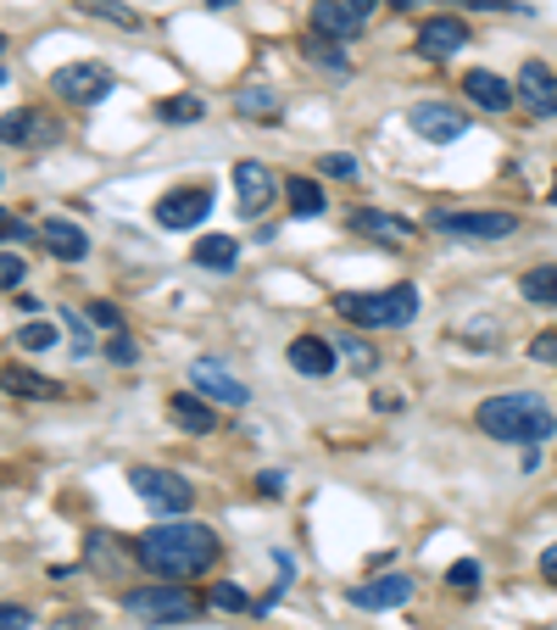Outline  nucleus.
Returning <instances> with one entry per match:
<instances>
[{
	"label": "nucleus",
	"instance_id": "obj_14",
	"mask_svg": "<svg viewBox=\"0 0 557 630\" xmlns=\"http://www.w3.org/2000/svg\"><path fill=\"white\" fill-rule=\"evenodd\" d=\"M513 89H518V107H529L535 118H551L557 112V73L546 62H524Z\"/></svg>",
	"mask_w": 557,
	"mask_h": 630
},
{
	"label": "nucleus",
	"instance_id": "obj_22",
	"mask_svg": "<svg viewBox=\"0 0 557 630\" xmlns=\"http://www.w3.org/2000/svg\"><path fill=\"white\" fill-rule=\"evenodd\" d=\"M0 391H12V397H29V402H56L62 385L45 380V374H29V369H0Z\"/></svg>",
	"mask_w": 557,
	"mask_h": 630
},
{
	"label": "nucleus",
	"instance_id": "obj_3",
	"mask_svg": "<svg viewBox=\"0 0 557 630\" xmlns=\"http://www.w3.org/2000/svg\"><path fill=\"white\" fill-rule=\"evenodd\" d=\"M335 313L357 329H402L418 318V291L413 285H391V291H346L335 296Z\"/></svg>",
	"mask_w": 557,
	"mask_h": 630
},
{
	"label": "nucleus",
	"instance_id": "obj_45",
	"mask_svg": "<svg viewBox=\"0 0 557 630\" xmlns=\"http://www.w3.org/2000/svg\"><path fill=\"white\" fill-rule=\"evenodd\" d=\"M391 7H396V12H413V7H424V0H391Z\"/></svg>",
	"mask_w": 557,
	"mask_h": 630
},
{
	"label": "nucleus",
	"instance_id": "obj_37",
	"mask_svg": "<svg viewBox=\"0 0 557 630\" xmlns=\"http://www.w3.org/2000/svg\"><path fill=\"white\" fill-rule=\"evenodd\" d=\"M529 357H535V363H557V329H540L529 340Z\"/></svg>",
	"mask_w": 557,
	"mask_h": 630
},
{
	"label": "nucleus",
	"instance_id": "obj_7",
	"mask_svg": "<svg viewBox=\"0 0 557 630\" xmlns=\"http://www.w3.org/2000/svg\"><path fill=\"white\" fill-rule=\"evenodd\" d=\"M440 235H451V240H513L518 235V218L513 213H462V207H440L435 218H429Z\"/></svg>",
	"mask_w": 557,
	"mask_h": 630
},
{
	"label": "nucleus",
	"instance_id": "obj_5",
	"mask_svg": "<svg viewBox=\"0 0 557 630\" xmlns=\"http://www.w3.org/2000/svg\"><path fill=\"white\" fill-rule=\"evenodd\" d=\"M129 486L140 491V502H145L151 513H173V519H184V508L196 502L190 480H184V475H173V469H151V464L129 469Z\"/></svg>",
	"mask_w": 557,
	"mask_h": 630
},
{
	"label": "nucleus",
	"instance_id": "obj_1",
	"mask_svg": "<svg viewBox=\"0 0 557 630\" xmlns=\"http://www.w3.org/2000/svg\"><path fill=\"white\" fill-rule=\"evenodd\" d=\"M134 558L162 580H190V575H207L218 564V535L196 519H173V524H156L140 535Z\"/></svg>",
	"mask_w": 557,
	"mask_h": 630
},
{
	"label": "nucleus",
	"instance_id": "obj_39",
	"mask_svg": "<svg viewBox=\"0 0 557 630\" xmlns=\"http://www.w3.org/2000/svg\"><path fill=\"white\" fill-rule=\"evenodd\" d=\"M212 602H218V608H234V613H240V608H251V602H245V591H240V586H223V580L212 586Z\"/></svg>",
	"mask_w": 557,
	"mask_h": 630
},
{
	"label": "nucleus",
	"instance_id": "obj_30",
	"mask_svg": "<svg viewBox=\"0 0 557 630\" xmlns=\"http://www.w3.org/2000/svg\"><path fill=\"white\" fill-rule=\"evenodd\" d=\"M18 346H23V351H51V346H56V324H51V318H29V324L18 329Z\"/></svg>",
	"mask_w": 557,
	"mask_h": 630
},
{
	"label": "nucleus",
	"instance_id": "obj_47",
	"mask_svg": "<svg viewBox=\"0 0 557 630\" xmlns=\"http://www.w3.org/2000/svg\"><path fill=\"white\" fill-rule=\"evenodd\" d=\"M551 207H557V178H551Z\"/></svg>",
	"mask_w": 557,
	"mask_h": 630
},
{
	"label": "nucleus",
	"instance_id": "obj_33",
	"mask_svg": "<svg viewBox=\"0 0 557 630\" xmlns=\"http://www.w3.org/2000/svg\"><path fill=\"white\" fill-rule=\"evenodd\" d=\"M29 280V262L18 251H0V291H18Z\"/></svg>",
	"mask_w": 557,
	"mask_h": 630
},
{
	"label": "nucleus",
	"instance_id": "obj_25",
	"mask_svg": "<svg viewBox=\"0 0 557 630\" xmlns=\"http://www.w3.org/2000/svg\"><path fill=\"white\" fill-rule=\"evenodd\" d=\"M84 12H89V18H107V23H118V29H129V34L145 29V18H140L134 7H118V0H84Z\"/></svg>",
	"mask_w": 557,
	"mask_h": 630
},
{
	"label": "nucleus",
	"instance_id": "obj_15",
	"mask_svg": "<svg viewBox=\"0 0 557 630\" xmlns=\"http://www.w3.org/2000/svg\"><path fill=\"white\" fill-rule=\"evenodd\" d=\"M462 89H469V101H474L480 112H507V107L518 101V89H513L502 73H491V67H474V73H462Z\"/></svg>",
	"mask_w": 557,
	"mask_h": 630
},
{
	"label": "nucleus",
	"instance_id": "obj_49",
	"mask_svg": "<svg viewBox=\"0 0 557 630\" xmlns=\"http://www.w3.org/2000/svg\"><path fill=\"white\" fill-rule=\"evenodd\" d=\"M0 51H7V40H0Z\"/></svg>",
	"mask_w": 557,
	"mask_h": 630
},
{
	"label": "nucleus",
	"instance_id": "obj_12",
	"mask_svg": "<svg viewBox=\"0 0 557 630\" xmlns=\"http://www.w3.org/2000/svg\"><path fill=\"white\" fill-rule=\"evenodd\" d=\"M190 380H196L201 397H212V402H223V408H245V402H251L245 380H234V374L218 363V357H196V363H190Z\"/></svg>",
	"mask_w": 557,
	"mask_h": 630
},
{
	"label": "nucleus",
	"instance_id": "obj_38",
	"mask_svg": "<svg viewBox=\"0 0 557 630\" xmlns=\"http://www.w3.org/2000/svg\"><path fill=\"white\" fill-rule=\"evenodd\" d=\"M89 324H101V329H123V313L112 302H89Z\"/></svg>",
	"mask_w": 557,
	"mask_h": 630
},
{
	"label": "nucleus",
	"instance_id": "obj_17",
	"mask_svg": "<svg viewBox=\"0 0 557 630\" xmlns=\"http://www.w3.org/2000/svg\"><path fill=\"white\" fill-rule=\"evenodd\" d=\"M335 363H340V351L329 340H318V335H296L291 340V369L302 380H324V374H335Z\"/></svg>",
	"mask_w": 557,
	"mask_h": 630
},
{
	"label": "nucleus",
	"instance_id": "obj_21",
	"mask_svg": "<svg viewBox=\"0 0 557 630\" xmlns=\"http://www.w3.org/2000/svg\"><path fill=\"white\" fill-rule=\"evenodd\" d=\"M190 262H196V268H212V274H229V268L240 262V240H229V235H201V240L190 246Z\"/></svg>",
	"mask_w": 557,
	"mask_h": 630
},
{
	"label": "nucleus",
	"instance_id": "obj_28",
	"mask_svg": "<svg viewBox=\"0 0 557 630\" xmlns=\"http://www.w3.org/2000/svg\"><path fill=\"white\" fill-rule=\"evenodd\" d=\"M234 107L245 118H273L278 112V96H273V89H262V84H251V89H240V96H234Z\"/></svg>",
	"mask_w": 557,
	"mask_h": 630
},
{
	"label": "nucleus",
	"instance_id": "obj_2",
	"mask_svg": "<svg viewBox=\"0 0 557 630\" xmlns=\"http://www.w3.org/2000/svg\"><path fill=\"white\" fill-rule=\"evenodd\" d=\"M474 419H480V430H485L491 441H546V435L557 430L551 408H546L540 397H529V391L491 397V402H480Z\"/></svg>",
	"mask_w": 557,
	"mask_h": 630
},
{
	"label": "nucleus",
	"instance_id": "obj_44",
	"mask_svg": "<svg viewBox=\"0 0 557 630\" xmlns=\"http://www.w3.org/2000/svg\"><path fill=\"white\" fill-rule=\"evenodd\" d=\"M540 580H551V586H557V542L540 553Z\"/></svg>",
	"mask_w": 557,
	"mask_h": 630
},
{
	"label": "nucleus",
	"instance_id": "obj_16",
	"mask_svg": "<svg viewBox=\"0 0 557 630\" xmlns=\"http://www.w3.org/2000/svg\"><path fill=\"white\" fill-rule=\"evenodd\" d=\"M462 45H469V23H462V18H429V23L418 29V51H424L429 62H446V56H457Z\"/></svg>",
	"mask_w": 557,
	"mask_h": 630
},
{
	"label": "nucleus",
	"instance_id": "obj_35",
	"mask_svg": "<svg viewBox=\"0 0 557 630\" xmlns=\"http://www.w3.org/2000/svg\"><path fill=\"white\" fill-rule=\"evenodd\" d=\"M0 240H7V246H23V240H40V229L23 224V218H12V213H0Z\"/></svg>",
	"mask_w": 557,
	"mask_h": 630
},
{
	"label": "nucleus",
	"instance_id": "obj_26",
	"mask_svg": "<svg viewBox=\"0 0 557 630\" xmlns=\"http://www.w3.org/2000/svg\"><path fill=\"white\" fill-rule=\"evenodd\" d=\"M34 129H40V118L29 107H18V112L0 118V145H23V140H34Z\"/></svg>",
	"mask_w": 557,
	"mask_h": 630
},
{
	"label": "nucleus",
	"instance_id": "obj_8",
	"mask_svg": "<svg viewBox=\"0 0 557 630\" xmlns=\"http://www.w3.org/2000/svg\"><path fill=\"white\" fill-rule=\"evenodd\" d=\"M380 0H313V34L324 40H357L362 23L374 18Z\"/></svg>",
	"mask_w": 557,
	"mask_h": 630
},
{
	"label": "nucleus",
	"instance_id": "obj_20",
	"mask_svg": "<svg viewBox=\"0 0 557 630\" xmlns=\"http://www.w3.org/2000/svg\"><path fill=\"white\" fill-rule=\"evenodd\" d=\"M40 246H45L51 257H62V262H78V257L89 251V240H84V229H78L73 218H45V224H40Z\"/></svg>",
	"mask_w": 557,
	"mask_h": 630
},
{
	"label": "nucleus",
	"instance_id": "obj_32",
	"mask_svg": "<svg viewBox=\"0 0 557 630\" xmlns=\"http://www.w3.org/2000/svg\"><path fill=\"white\" fill-rule=\"evenodd\" d=\"M318 173H324V178H362L357 156H346V151H329V156H318Z\"/></svg>",
	"mask_w": 557,
	"mask_h": 630
},
{
	"label": "nucleus",
	"instance_id": "obj_42",
	"mask_svg": "<svg viewBox=\"0 0 557 630\" xmlns=\"http://www.w3.org/2000/svg\"><path fill=\"white\" fill-rule=\"evenodd\" d=\"M256 491L262 497H285V475H278V469L273 475H256Z\"/></svg>",
	"mask_w": 557,
	"mask_h": 630
},
{
	"label": "nucleus",
	"instance_id": "obj_29",
	"mask_svg": "<svg viewBox=\"0 0 557 630\" xmlns=\"http://www.w3.org/2000/svg\"><path fill=\"white\" fill-rule=\"evenodd\" d=\"M201 112H207V101H201V96H173V101H162V107H156V118H162V123H196Z\"/></svg>",
	"mask_w": 557,
	"mask_h": 630
},
{
	"label": "nucleus",
	"instance_id": "obj_4",
	"mask_svg": "<svg viewBox=\"0 0 557 630\" xmlns=\"http://www.w3.org/2000/svg\"><path fill=\"white\" fill-rule=\"evenodd\" d=\"M123 608H129L140 624H184V619L201 613V597L184 586V580H173V586H140V591H129Z\"/></svg>",
	"mask_w": 557,
	"mask_h": 630
},
{
	"label": "nucleus",
	"instance_id": "obj_19",
	"mask_svg": "<svg viewBox=\"0 0 557 630\" xmlns=\"http://www.w3.org/2000/svg\"><path fill=\"white\" fill-rule=\"evenodd\" d=\"M167 419H173L184 435H212V424H218L212 402H207V397H196V391H173V402H167Z\"/></svg>",
	"mask_w": 557,
	"mask_h": 630
},
{
	"label": "nucleus",
	"instance_id": "obj_18",
	"mask_svg": "<svg viewBox=\"0 0 557 630\" xmlns=\"http://www.w3.org/2000/svg\"><path fill=\"white\" fill-rule=\"evenodd\" d=\"M351 229L368 235V240H380V246H402V240H413V224L396 218V213H380V207H351Z\"/></svg>",
	"mask_w": 557,
	"mask_h": 630
},
{
	"label": "nucleus",
	"instance_id": "obj_31",
	"mask_svg": "<svg viewBox=\"0 0 557 630\" xmlns=\"http://www.w3.org/2000/svg\"><path fill=\"white\" fill-rule=\"evenodd\" d=\"M62 324H67V335H73V351H78V357L96 351V335H89V313H62Z\"/></svg>",
	"mask_w": 557,
	"mask_h": 630
},
{
	"label": "nucleus",
	"instance_id": "obj_41",
	"mask_svg": "<svg viewBox=\"0 0 557 630\" xmlns=\"http://www.w3.org/2000/svg\"><path fill=\"white\" fill-rule=\"evenodd\" d=\"M469 12H518V0H462Z\"/></svg>",
	"mask_w": 557,
	"mask_h": 630
},
{
	"label": "nucleus",
	"instance_id": "obj_36",
	"mask_svg": "<svg viewBox=\"0 0 557 630\" xmlns=\"http://www.w3.org/2000/svg\"><path fill=\"white\" fill-rule=\"evenodd\" d=\"M446 580H451L457 591H474V586H480V564H474V558H457V564L446 569Z\"/></svg>",
	"mask_w": 557,
	"mask_h": 630
},
{
	"label": "nucleus",
	"instance_id": "obj_48",
	"mask_svg": "<svg viewBox=\"0 0 557 630\" xmlns=\"http://www.w3.org/2000/svg\"><path fill=\"white\" fill-rule=\"evenodd\" d=\"M0 84H7V67H0Z\"/></svg>",
	"mask_w": 557,
	"mask_h": 630
},
{
	"label": "nucleus",
	"instance_id": "obj_6",
	"mask_svg": "<svg viewBox=\"0 0 557 630\" xmlns=\"http://www.w3.org/2000/svg\"><path fill=\"white\" fill-rule=\"evenodd\" d=\"M51 89H56L62 101H73V107H101L112 89H118V78L101 62H67V67L51 73Z\"/></svg>",
	"mask_w": 557,
	"mask_h": 630
},
{
	"label": "nucleus",
	"instance_id": "obj_10",
	"mask_svg": "<svg viewBox=\"0 0 557 630\" xmlns=\"http://www.w3.org/2000/svg\"><path fill=\"white\" fill-rule=\"evenodd\" d=\"M207 213H212V191L207 185H184V191H167L156 202V224L162 229H196V224H207Z\"/></svg>",
	"mask_w": 557,
	"mask_h": 630
},
{
	"label": "nucleus",
	"instance_id": "obj_13",
	"mask_svg": "<svg viewBox=\"0 0 557 630\" xmlns=\"http://www.w3.org/2000/svg\"><path fill=\"white\" fill-rule=\"evenodd\" d=\"M413 597V575H374V580H362V586H351V608H362V613H385V608H402Z\"/></svg>",
	"mask_w": 557,
	"mask_h": 630
},
{
	"label": "nucleus",
	"instance_id": "obj_9",
	"mask_svg": "<svg viewBox=\"0 0 557 630\" xmlns=\"http://www.w3.org/2000/svg\"><path fill=\"white\" fill-rule=\"evenodd\" d=\"M407 129L424 134L429 145H451V140L469 134V112H462V107H446V101H418V107L407 112Z\"/></svg>",
	"mask_w": 557,
	"mask_h": 630
},
{
	"label": "nucleus",
	"instance_id": "obj_43",
	"mask_svg": "<svg viewBox=\"0 0 557 630\" xmlns=\"http://www.w3.org/2000/svg\"><path fill=\"white\" fill-rule=\"evenodd\" d=\"M307 56H318V62H324V67H335V73L346 67V56H340V51H329V45H307Z\"/></svg>",
	"mask_w": 557,
	"mask_h": 630
},
{
	"label": "nucleus",
	"instance_id": "obj_24",
	"mask_svg": "<svg viewBox=\"0 0 557 630\" xmlns=\"http://www.w3.org/2000/svg\"><path fill=\"white\" fill-rule=\"evenodd\" d=\"M518 291H524V302H535V307H557V262L529 268V274L518 280Z\"/></svg>",
	"mask_w": 557,
	"mask_h": 630
},
{
	"label": "nucleus",
	"instance_id": "obj_11",
	"mask_svg": "<svg viewBox=\"0 0 557 630\" xmlns=\"http://www.w3.org/2000/svg\"><path fill=\"white\" fill-rule=\"evenodd\" d=\"M273 196H278V178L262 167V162H234V202H240V213L245 218H262L267 207H273Z\"/></svg>",
	"mask_w": 557,
	"mask_h": 630
},
{
	"label": "nucleus",
	"instance_id": "obj_46",
	"mask_svg": "<svg viewBox=\"0 0 557 630\" xmlns=\"http://www.w3.org/2000/svg\"><path fill=\"white\" fill-rule=\"evenodd\" d=\"M207 7H212V12H218V7H234V0H207Z\"/></svg>",
	"mask_w": 557,
	"mask_h": 630
},
{
	"label": "nucleus",
	"instance_id": "obj_34",
	"mask_svg": "<svg viewBox=\"0 0 557 630\" xmlns=\"http://www.w3.org/2000/svg\"><path fill=\"white\" fill-rule=\"evenodd\" d=\"M107 357H112L118 369H134V363H140V346H134L123 329H112V340H107Z\"/></svg>",
	"mask_w": 557,
	"mask_h": 630
},
{
	"label": "nucleus",
	"instance_id": "obj_27",
	"mask_svg": "<svg viewBox=\"0 0 557 630\" xmlns=\"http://www.w3.org/2000/svg\"><path fill=\"white\" fill-rule=\"evenodd\" d=\"M335 351L346 357V363H351L357 374H374V369H380V351H374V346H368V340H357V335H346V340H340Z\"/></svg>",
	"mask_w": 557,
	"mask_h": 630
},
{
	"label": "nucleus",
	"instance_id": "obj_40",
	"mask_svg": "<svg viewBox=\"0 0 557 630\" xmlns=\"http://www.w3.org/2000/svg\"><path fill=\"white\" fill-rule=\"evenodd\" d=\"M34 619H29V608H18V602H7L0 608V630H29Z\"/></svg>",
	"mask_w": 557,
	"mask_h": 630
},
{
	"label": "nucleus",
	"instance_id": "obj_23",
	"mask_svg": "<svg viewBox=\"0 0 557 630\" xmlns=\"http://www.w3.org/2000/svg\"><path fill=\"white\" fill-rule=\"evenodd\" d=\"M285 196H291V213H296V218H318V213L329 207V196H324L318 178H285Z\"/></svg>",
	"mask_w": 557,
	"mask_h": 630
}]
</instances>
